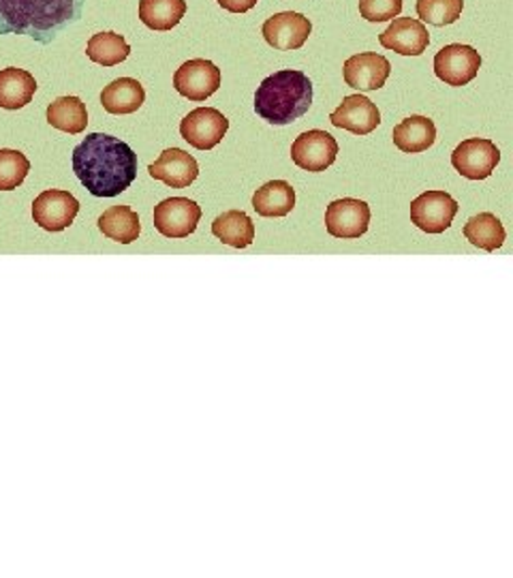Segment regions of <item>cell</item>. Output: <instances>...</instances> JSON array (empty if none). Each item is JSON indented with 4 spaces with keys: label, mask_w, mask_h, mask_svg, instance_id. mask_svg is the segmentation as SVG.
<instances>
[{
    "label": "cell",
    "mask_w": 513,
    "mask_h": 578,
    "mask_svg": "<svg viewBox=\"0 0 513 578\" xmlns=\"http://www.w3.org/2000/svg\"><path fill=\"white\" fill-rule=\"evenodd\" d=\"M74 171L94 197H116L138 178L136 151L107 133H90L74 151Z\"/></svg>",
    "instance_id": "6da1fadb"
},
{
    "label": "cell",
    "mask_w": 513,
    "mask_h": 578,
    "mask_svg": "<svg viewBox=\"0 0 513 578\" xmlns=\"http://www.w3.org/2000/svg\"><path fill=\"white\" fill-rule=\"evenodd\" d=\"M86 0H0V35H26L41 46L52 43L79 22Z\"/></svg>",
    "instance_id": "7a4b0ae2"
},
{
    "label": "cell",
    "mask_w": 513,
    "mask_h": 578,
    "mask_svg": "<svg viewBox=\"0 0 513 578\" xmlns=\"http://www.w3.org/2000/svg\"><path fill=\"white\" fill-rule=\"evenodd\" d=\"M312 105V82L304 72L283 69L266 78L255 92V112L261 120L285 127L302 118Z\"/></svg>",
    "instance_id": "3957f363"
},
{
    "label": "cell",
    "mask_w": 513,
    "mask_h": 578,
    "mask_svg": "<svg viewBox=\"0 0 513 578\" xmlns=\"http://www.w3.org/2000/svg\"><path fill=\"white\" fill-rule=\"evenodd\" d=\"M501 162V151L492 140L469 138L451 153L453 169L469 180H486Z\"/></svg>",
    "instance_id": "277c9868"
},
{
    "label": "cell",
    "mask_w": 513,
    "mask_h": 578,
    "mask_svg": "<svg viewBox=\"0 0 513 578\" xmlns=\"http://www.w3.org/2000/svg\"><path fill=\"white\" fill-rule=\"evenodd\" d=\"M202 208L189 197H169L154 206V228L165 239H187L197 230Z\"/></svg>",
    "instance_id": "5b68a950"
},
{
    "label": "cell",
    "mask_w": 513,
    "mask_h": 578,
    "mask_svg": "<svg viewBox=\"0 0 513 578\" xmlns=\"http://www.w3.org/2000/svg\"><path fill=\"white\" fill-rule=\"evenodd\" d=\"M458 215V202L447 191H426L411 202V223L426 234H443Z\"/></svg>",
    "instance_id": "8992f818"
},
{
    "label": "cell",
    "mask_w": 513,
    "mask_h": 578,
    "mask_svg": "<svg viewBox=\"0 0 513 578\" xmlns=\"http://www.w3.org/2000/svg\"><path fill=\"white\" fill-rule=\"evenodd\" d=\"M482 69V56L475 48L451 43L440 48L435 56V74L447 86H466L477 78Z\"/></svg>",
    "instance_id": "52a82bcc"
},
{
    "label": "cell",
    "mask_w": 513,
    "mask_h": 578,
    "mask_svg": "<svg viewBox=\"0 0 513 578\" xmlns=\"http://www.w3.org/2000/svg\"><path fill=\"white\" fill-rule=\"evenodd\" d=\"M328 234L343 241H354L364 236L370 228V206L362 200L343 197L328 206L325 210Z\"/></svg>",
    "instance_id": "ba28073f"
},
{
    "label": "cell",
    "mask_w": 513,
    "mask_h": 578,
    "mask_svg": "<svg viewBox=\"0 0 513 578\" xmlns=\"http://www.w3.org/2000/svg\"><path fill=\"white\" fill-rule=\"evenodd\" d=\"M229 129V120L215 107H197L180 123V136L197 151H213L219 146Z\"/></svg>",
    "instance_id": "9c48e42d"
},
{
    "label": "cell",
    "mask_w": 513,
    "mask_h": 578,
    "mask_svg": "<svg viewBox=\"0 0 513 578\" xmlns=\"http://www.w3.org/2000/svg\"><path fill=\"white\" fill-rule=\"evenodd\" d=\"M79 202L69 191L48 189L33 202V219L46 232H63L75 221Z\"/></svg>",
    "instance_id": "30bf717a"
},
{
    "label": "cell",
    "mask_w": 513,
    "mask_h": 578,
    "mask_svg": "<svg viewBox=\"0 0 513 578\" xmlns=\"http://www.w3.org/2000/svg\"><path fill=\"white\" fill-rule=\"evenodd\" d=\"M338 157V142L328 133V131H306L295 138L292 146V159L295 166L304 171H325L328 167L334 166Z\"/></svg>",
    "instance_id": "8fae6325"
},
{
    "label": "cell",
    "mask_w": 513,
    "mask_h": 578,
    "mask_svg": "<svg viewBox=\"0 0 513 578\" xmlns=\"http://www.w3.org/2000/svg\"><path fill=\"white\" fill-rule=\"evenodd\" d=\"M220 80V69L215 63L206 59H193L174 74V88L189 101L202 103L219 90Z\"/></svg>",
    "instance_id": "7c38bea8"
},
{
    "label": "cell",
    "mask_w": 513,
    "mask_h": 578,
    "mask_svg": "<svg viewBox=\"0 0 513 578\" xmlns=\"http://www.w3.org/2000/svg\"><path fill=\"white\" fill-rule=\"evenodd\" d=\"M379 43L402 56H420L431 46V33L424 22L415 17H394L392 24L379 35Z\"/></svg>",
    "instance_id": "4fadbf2b"
},
{
    "label": "cell",
    "mask_w": 513,
    "mask_h": 578,
    "mask_svg": "<svg viewBox=\"0 0 513 578\" xmlns=\"http://www.w3.org/2000/svg\"><path fill=\"white\" fill-rule=\"evenodd\" d=\"M261 33H264V39L274 50L294 52L308 41L312 33V24L302 13L285 11V13H277L270 20H266L261 26Z\"/></svg>",
    "instance_id": "5bb4252c"
},
{
    "label": "cell",
    "mask_w": 513,
    "mask_h": 578,
    "mask_svg": "<svg viewBox=\"0 0 513 578\" xmlns=\"http://www.w3.org/2000/svg\"><path fill=\"white\" fill-rule=\"evenodd\" d=\"M330 123L354 136H368L381 125V112L364 94H349L330 114Z\"/></svg>",
    "instance_id": "9a60e30c"
},
{
    "label": "cell",
    "mask_w": 513,
    "mask_h": 578,
    "mask_svg": "<svg viewBox=\"0 0 513 578\" xmlns=\"http://www.w3.org/2000/svg\"><path fill=\"white\" fill-rule=\"evenodd\" d=\"M150 176L154 180L165 182L171 189H187L191 187L197 176H200V166L193 155H189L182 149H167L158 155V159L148 167Z\"/></svg>",
    "instance_id": "2e32d148"
},
{
    "label": "cell",
    "mask_w": 513,
    "mask_h": 578,
    "mask_svg": "<svg viewBox=\"0 0 513 578\" xmlns=\"http://www.w3.org/2000/svg\"><path fill=\"white\" fill-rule=\"evenodd\" d=\"M389 74H392V63L376 52H362L347 59L343 69L347 86L364 92L383 88Z\"/></svg>",
    "instance_id": "e0dca14e"
},
{
    "label": "cell",
    "mask_w": 513,
    "mask_h": 578,
    "mask_svg": "<svg viewBox=\"0 0 513 578\" xmlns=\"http://www.w3.org/2000/svg\"><path fill=\"white\" fill-rule=\"evenodd\" d=\"M394 144L405 155H420L437 142V127L426 116H409L392 131Z\"/></svg>",
    "instance_id": "ac0fdd59"
},
{
    "label": "cell",
    "mask_w": 513,
    "mask_h": 578,
    "mask_svg": "<svg viewBox=\"0 0 513 578\" xmlns=\"http://www.w3.org/2000/svg\"><path fill=\"white\" fill-rule=\"evenodd\" d=\"M146 101L144 86L133 78H120L107 84L101 92L103 110L114 116H127L138 112Z\"/></svg>",
    "instance_id": "d6986e66"
},
{
    "label": "cell",
    "mask_w": 513,
    "mask_h": 578,
    "mask_svg": "<svg viewBox=\"0 0 513 578\" xmlns=\"http://www.w3.org/2000/svg\"><path fill=\"white\" fill-rule=\"evenodd\" d=\"M99 230L110 241H116L120 245H131L142 234L140 217L129 206H112L99 217Z\"/></svg>",
    "instance_id": "ffe728a7"
},
{
    "label": "cell",
    "mask_w": 513,
    "mask_h": 578,
    "mask_svg": "<svg viewBox=\"0 0 513 578\" xmlns=\"http://www.w3.org/2000/svg\"><path fill=\"white\" fill-rule=\"evenodd\" d=\"M259 217H287L295 208L294 187L287 180H270L253 195Z\"/></svg>",
    "instance_id": "44dd1931"
},
{
    "label": "cell",
    "mask_w": 513,
    "mask_h": 578,
    "mask_svg": "<svg viewBox=\"0 0 513 578\" xmlns=\"http://www.w3.org/2000/svg\"><path fill=\"white\" fill-rule=\"evenodd\" d=\"M37 92V80L17 67L0 72V107L2 110H22L26 107Z\"/></svg>",
    "instance_id": "7402d4cb"
},
{
    "label": "cell",
    "mask_w": 513,
    "mask_h": 578,
    "mask_svg": "<svg viewBox=\"0 0 513 578\" xmlns=\"http://www.w3.org/2000/svg\"><path fill=\"white\" fill-rule=\"evenodd\" d=\"M213 234L222 245L233 248H246L255 241V226L251 217L242 210H227L213 223Z\"/></svg>",
    "instance_id": "603a6c76"
},
{
    "label": "cell",
    "mask_w": 513,
    "mask_h": 578,
    "mask_svg": "<svg viewBox=\"0 0 513 578\" xmlns=\"http://www.w3.org/2000/svg\"><path fill=\"white\" fill-rule=\"evenodd\" d=\"M48 123L69 136H79L88 127L86 103L79 97H59L48 107Z\"/></svg>",
    "instance_id": "cb8c5ba5"
},
{
    "label": "cell",
    "mask_w": 513,
    "mask_h": 578,
    "mask_svg": "<svg viewBox=\"0 0 513 578\" xmlns=\"http://www.w3.org/2000/svg\"><path fill=\"white\" fill-rule=\"evenodd\" d=\"M462 234L473 247L484 248V251H497V248L503 247V243L508 239L503 223L492 213H479V215L471 217L464 223Z\"/></svg>",
    "instance_id": "d4e9b609"
},
{
    "label": "cell",
    "mask_w": 513,
    "mask_h": 578,
    "mask_svg": "<svg viewBox=\"0 0 513 578\" xmlns=\"http://www.w3.org/2000/svg\"><path fill=\"white\" fill-rule=\"evenodd\" d=\"M131 54V46L118 33L92 35L86 46V56L101 67H116Z\"/></svg>",
    "instance_id": "484cf974"
},
{
    "label": "cell",
    "mask_w": 513,
    "mask_h": 578,
    "mask_svg": "<svg viewBox=\"0 0 513 578\" xmlns=\"http://www.w3.org/2000/svg\"><path fill=\"white\" fill-rule=\"evenodd\" d=\"M187 15V0H140V20L150 30H171Z\"/></svg>",
    "instance_id": "4316f807"
},
{
    "label": "cell",
    "mask_w": 513,
    "mask_h": 578,
    "mask_svg": "<svg viewBox=\"0 0 513 578\" xmlns=\"http://www.w3.org/2000/svg\"><path fill=\"white\" fill-rule=\"evenodd\" d=\"M418 17L420 22L433 26H449L460 20L464 0H418Z\"/></svg>",
    "instance_id": "83f0119b"
},
{
    "label": "cell",
    "mask_w": 513,
    "mask_h": 578,
    "mask_svg": "<svg viewBox=\"0 0 513 578\" xmlns=\"http://www.w3.org/2000/svg\"><path fill=\"white\" fill-rule=\"evenodd\" d=\"M30 171V162L20 151L0 149V191L17 189Z\"/></svg>",
    "instance_id": "f1b7e54d"
},
{
    "label": "cell",
    "mask_w": 513,
    "mask_h": 578,
    "mask_svg": "<svg viewBox=\"0 0 513 578\" xmlns=\"http://www.w3.org/2000/svg\"><path fill=\"white\" fill-rule=\"evenodd\" d=\"M402 13V0H360V15L368 22H389Z\"/></svg>",
    "instance_id": "f546056e"
},
{
    "label": "cell",
    "mask_w": 513,
    "mask_h": 578,
    "mask_svg": "<svg viewBox=\"0 0 513 578\" xmlns=\"http://www.w3.org/2000/svg\"><path fill=\"white\" fill-rule=\"evenodd\" d=\"M220 7L229 13H246L251 11L259 0H217Z\"/></svg>",
    "instance_id": "4dcf8cb0"
}]
</instances>
